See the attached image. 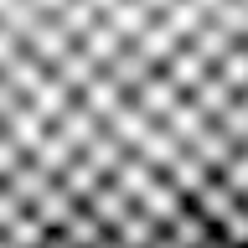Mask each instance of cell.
<instances>
[{
  "label": "cell",
  "instance_id": "6da1fadb",
  "mask_svg": "<svg viewBox=\"0 0 248 248\" xmlns=\"http://www.w3.org/2000/svg\"><path fill=\"white\" fill-rule=\"evenodd\" d=\"M248 238V0H0V248Z\"/></svg>",
  "mask_w": 248,
  "mask_h": 248
}]
</instances>
